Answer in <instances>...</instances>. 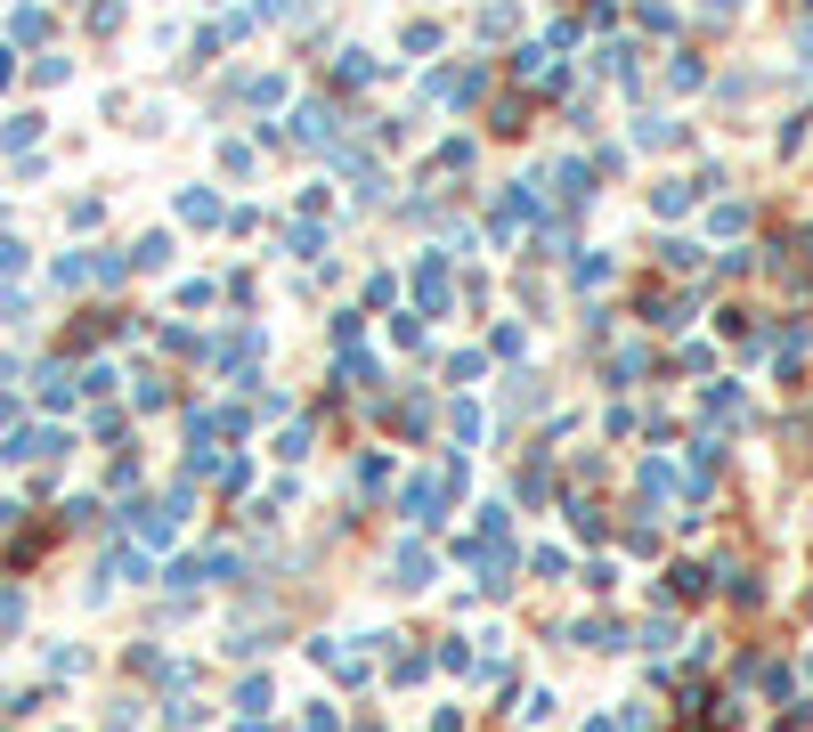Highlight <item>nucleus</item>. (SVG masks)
I'll return each instance as SVG.
<instances>
[{"mask_svg":"<svg viewBox=\"0 0 813 732\" xmlns=\"http://www.w3.org/2000/svg\"><path fill=\"white\" fill-rule=\"evenodd\" d=\"M431 578V554H423V545H407V554H399V586H423Z\"/></svg>","mask_w":813,"mask_h":732,"instance_id":"nucleus-2","label":"nucleus"},{"mask_svg":"<svg viewBox=\"0 0 813 732\" xmlns=\"http://www.w3.org/2000/svg\"><path fill=\"white\" fill-rule=\"evenodd\" d=\"M0 82H9V49H0Z\"/></svg>","mask_w":813,"mask_h":732,"instance_id":"nucleus-3","label":"nucleus"},{"mask_svg":"<svg viewBox=\"0 0 813 732\" xmlns=\"http://www.w3.org/2000/svg\"><path fill=\"white\" fill-rule=\"evenodd\" d=\"M415 521H440V480H407V497H399Z\"/></svg>","mask_w":813,"mask_h":732,"instance_id":"nucleus-1","label":"nucleus"}]
</instances>
